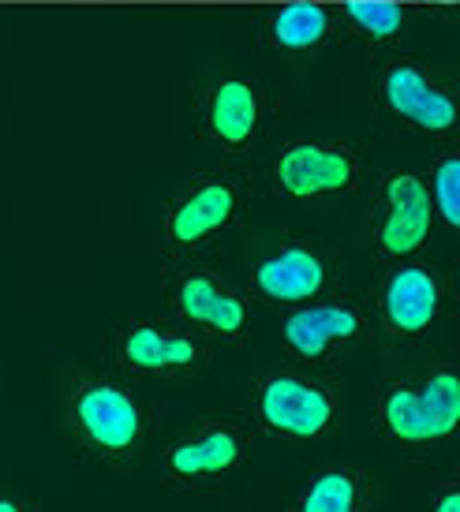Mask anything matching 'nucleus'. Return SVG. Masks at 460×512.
Returning <instances> with one entry per match:
<instances>
[{
  "label": "nucleus",
  "mask_w": 460,
  "mask_h": 512,
  "mask_svg": "<svg viewBox=\"0 0 460 512\" xmlns=\"http://www.w3.org/2000/svg\"><path fill=\"white\" fill-rule=\"evenodd\" d=\"M427 195L434 206V221H442L449 232L460 228V154L446 150V154L434 161L431 176H427Z\"/></svg>",
  "instance_id": "nucleus-17"
},
{
  "label": "nucleus",
  "mask_w": 460,
  "mask_h": 512,
  "mask_svg": "<svg viewBox=\"0 0 460 512\" xmlns=\"http://www.w3.org/2000/svg\"><path fill=\"white\" fill-rule=\"evenodd\" d=\"M277 337L296 367L322 370L371 337V314L352 292H322L318 299L281 311Z\"/></svg>",
  "instance_id": "nucleus-6"
},
{
  "label": "nucleus",
  "mask_w": 460,
  "mask_h": 512,
  "mask_svg": "<svg viewBox=\"0 0 460 512\" xmlns=\"http://www.w3.org/2000/svg\"><path fill=\"white\" fill-rule=\"evenodd\" d=\"M333 19L322 4H285L266 23V42L277 53H315L330 38Z\"/></svg>",
  "instance_id": "nucleus-16"
},
{
  "label": "nucleus",
  "mask_w": 460,
  "mask_h": 512,
  "mask_svg": "<svg viewBox=\"0 0 460 512\" xmlns=\"http://www.w3.org/2000/svg\"><path fill=\"white\" fill-rule=\"evenodd\" d=\"M244 214V184L229 172L199 176L165 206L158 228V247L165 258L187 262L221 236H229Z\"/></svg>",
  "instance_id": "nucleus-7"
},
{
  "label": "nucleus",
  "mask_w": 460,
  "mask_h": 512,
  "mask_svg": "<svg viewBox=\"0 0 460 512\" xmlns=\"http://www.w3.org/2000/svg\"><path fill=\"white\" fill-rule=\"evenodd\" d=\"M206 131L225 150H244L262 131V94L244 75H229L214 83L206 98Z\"/></svg>",
  "instance_id": "nucleus-15"
},
{
  "label": "nucleus",
  "mask_w": 460,
  "mask_h": 512,
  "mask_svg": "<svg viewBox=\"0 0 460 512\" xmlns=\"http://www.w3.org/2000/svg\"><path fill=\"white\" fill-rule=\"evenodd\" d=\"M255 427L240 412H202L161 445V486L169 494H217L251 464Z\"/></svg>",
  "instance_id": "nucleus-3"
},
{
  "label": "nucleus",
  "mask_w": 460,
  "mask_h": 512,
  "mask_svg": "<svg viewBox=\"0 0 460 512\" xmlns=\"http://www.w3.org/2000/svg\"><path fill=\"white\" fill-rule=\"evenodd\" d=\"M453 288L434 262L401 258L389 262L374 292V322L393 344H419L446 318Z\"/></svg>",
  "instance_id": "nucleus-8"
},
{
  "label": "nucleus",
  "mask_w": 460,
  "mask_h": 512,
  "mask_svg": "<svg viewBox=\"0 0 460 512\" xmlns=\"http://www.w3.org/2000/svg\"><path fill=\"white\" fill-rule=\"evenodd\" d=\"M434 206L427 180L412 169H389L374 187L371 210V247L374 258L389 266L401 258H416L434 232Z\"/></svg>",
  "instance_id": "nucleus-9"
},
{
  "label": "nucleus",
  "mask_w": 460,
  "mask_h": 512,
  "mask_svg": "<svg viewBox=\"0 0 460 512\" xmlns=\"http://www.w3.org/2000/svg\"><path fill=\"white\" fill-rule=\"evenodd\" d=\"M374 505V475L356 460H333L307 471L288 498V512H374Z\"/></svg>",
  "instance_id": "nucleus-14"
},
{
  "label": "nucleus",
  "mask_w": 460,
  "mask_h": 512,
  "mask_svg": "<svg viewBox=\"0 0 460 512\" xmlns=\"http://www.w3.org/2000/svg\"><path fill=\"white\" fill-rule=\"evenodd\" d=\"M378 94L386 101V109L401 124L416 131H427V135H446V131L457 128V98L446 83H438L427 68H419L412 60H393L386 72H382V83H378Z\"/></svg>",
  "instance_id": "nucleus-13"
},
{
  "label": "nucleus",
  "mask_w": 460,
  "mask_h": 512,
  "mask_svg": "<svg viewBox=\"0 0 460 512\" xmlns=\"http://www.w3.org/2000/svg\"><path fill=\"white\" fill-rule=\"evenodd\" d=\"M427 512H460V483L457 479H442V483L431 490V501H427Z\"/></svg>",
  "instance_id": "nucleus-19"
},
{
  "label": "nucleus",
  "mask_w": 460,
  "mask_h": 512,
  "mask_svg": "<svg viewBox=\"0 0 460 512\" xmlns=\"http://www.w3.org/2000/svg\"><path fill=\"white\" fill-rule=\"evenodd\" d=\"M345 19L348 27L356 30L360 38H367V42H389L404 30L408 15H404L401 4H371V0H363V4H348Z\"/></svg>",
  "instance_id": "nucleus-18"
},
{
  "label": "nucleus",
  "mask_w": 460,
  "mask_h": 512,
  "mask_svg": "<svg viewBox=\"0 0 460 512\" xmlns=\"http://www.w3.org/2000/svg\"><path fill=\"white\" fill-rule=\"evenodd\" d=\"M251 427L274 441L311 445L341 430V393L322 370H270L251 385Z\"/></svg>",
  "instance_id": "nucleus-4"
},
{
  "label": "nucleus",
  "mask_w": 460,
  "mask_h": 512,
  "mask_svg": "<svg viewBox=\"0 0 460 512\" xmlns=\"http://www.w3.org/2000/svg\"><path fill=\"white\" fill-rule=\"evenodd\" d=\"M371 423L393 449H434L460 430V370L453 359L371 385Z\"/></svg>",
  "instance_id": "nucleus-2"
},
{
  "label": "nucleus",
  "mask_w": 460,
  "mask_h": 512,
  "mask_svg": "<svg viewBox=\"0 0 460 512\" xmlns=\"http://www.w3.org/2000/svg\"><path fill=\"white\" fill-rule=\"evenodd\" d=\"M0 512H38V505L23 494H8V490H0Z\"/></svg>",
  "instance_id": "nucleus-20"
},
{
  "label": "nucleus",
  "mask_w": 460,
  "mask_h": 512,
  "mask_svg": "<svg viewBox=\"0 0 460 512\" xmlns=\"http://www.w3.org/2000/svg\"><path fill=\"white\" fill-rule=\"evenodd\" d=\"M217 344L202 337L199 329L184 322H158V318H135L113 333V363L131 382H161L184 385L195 382L202 370L214 363Z\"/></svg>",
  "instance_id": "nucleus-5"
},
{
  "label": "nucleus",
  "mask_w": 460,
  "mask_h": 512,
  "mask_svg": "<svg viewBox=\"0 0 460 512\" xmlns=\"http://www.w3.org/2000/svg\"><path fill=\"white\" fill-rule=\"evenodd\" d=\"M169 303L176 322L199 329L214 344H244L251 333V299L214 270H180L169 285Z\"/></svg>",
  "instance_id": "nucleus-11"
},
{
  "label": "nucleus",
  "mask_w": 460,
  "mask_h": 512,
  "mask_svg": "<svg viewBox=\"0 0 460 512\" xmlns=\"http://www.w3.org/2000/svg\"><path fill=\"white\" fill-rule=\"evenodd\" d=\"M363 180L360 157L341 143H288L274 161V184L285 199L311 202L352 195Z\"/></svg>",
  "instance_id": "nucleus-12"
},
{
  "label": "nucleus",
  "mask_w": 460,
  "mask_h": 512,
  "mask_svg": "<svg viewBox=\"0 0 460 512\" xmlns=\"http://www.w3.org/2000/svg\"><path fill=\"white\" fill-rule=\"evenodd\" d=\"M322 292H333V258L315 240L277 243L247 273V296L277 311L300 307Z\"/></svg>",
  "instance_id": "nucleus-10"
},
{
  "label": "nucleus",
  "mask_w": 460,
  "mask_h": 512,
  "mask_svg": "<svg viewBox=\"0 0 460 512\" xmlns=\"http://www.w3.org/2000/svg\"><path fill=\"white\" fill-rule=\"evenodd\" d=\"M68 434L83 460L109 471H139L158 453L154 412L128 382L79 374L68 389Z\"/></svg>",
  "instance_id": "nucleus-1"
}]
</instances>
